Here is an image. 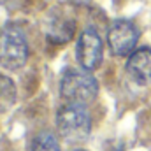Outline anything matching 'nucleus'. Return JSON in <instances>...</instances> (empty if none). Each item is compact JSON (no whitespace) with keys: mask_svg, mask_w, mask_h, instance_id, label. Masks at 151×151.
<instances>
[{"mask_svg":"<svg viewBox=\"0 0 151 151\" xmlns=\"http://www.w3.org/2000/svg\"><path fill=\"white\" fill-rule=\"evenodd\" d=\"M99 83L90 70L84 69H69L62 76L60 81V95L67 104L86 106L97 99Z\"/></svg>","mask_w":151,"mask_h":151,"instance_id":"obj_1","label":"nucleus"},{"mask_svg":"<svg viewBox=\"0 0 151 151\" xmlns=\"http://www.w3.org/2000/svg\"><path fill=\"white\" fill-rule=\"evenodd\" d=\"M56 127L63 141L69 144H77L90 137L91 119L84 106L65 104L56 114Z\"/></svg>","mask_w":151,"mask_h":151,"instance_id":"obj_2","label":"nucleus"},{"mask_svg":"<svg viewBox=\"0 0 151 151\" xmlns=\"http://www.w3.org/2000/svg\"><path fill=\"white\" fill-rule=\"evenodd\" d=\"M28 60V44L25 34L9 25L0 32V65L7 70L21 69Z\"/></svg>","mask_w":151,"mask_h":151,"instance_id":"obj_3","label":"nucleus"},{"mask_svg":"<svg viewBox=\"0 0 151 151\" xmlns=\"http://www.w3.org/2000/svg\"><path fill=\"white\" fill-rule=\"evenodd\" d=\"M139 40V28L127 19H119L113 23L107 32V44L111 53L116 56H127L134 53V47Z\"/></svg>","mask_w":151,"mask_h":151,"instance_id":"obj_4","label":"nucleus"},{"mask_svg":"<svg viewBox=\"0 0 151 151\" xmlns=\"http://www.w3.org/2000/svg\"><path fill=\"white\" fill-rule=\"evenodd\" d=\"M102 39L97 34L95 28H86L79 39L76 46V55L77 62L84 70H93L100 65L102 62Z\"/></svg>","mask_w":151,"mask_h":151,"instance_id":"obj_5","label":"nucleus"},{"mask_svg":"<svg viewBox=\"0 0 151 151\" xmlns=\"http://www.w3.org/2000/svg\"><path fill=\"white\" fill-rule=\"evenodd\" d=\"M127 72L137 84L151 83V49L141 47L135 49L127 60Z\"/></svg>","mask_w":151,"mask_h":151,"instance_id":"obj_6","label":"nucleus"},{"mask_svg":"<svg viewBox=\"0 0 151 151\" xmlns=\"http://www.w3.org/2000/svg\"><path fill=\"white\" fill-rule=\"evenodd\" d=\"M76 23L67 18H56L51 19L46 30V37L53 44H67L70 39L74 37Z\"/></svg>","mask_w":151,"mask_h":151,"instance_id":"obj_7","label":"nucleus"},{"mask_svg":"<svg viewBox=\"0 0 151 151\" xmlns=\"http://www.w3.org/2000/svg\"><path fill=\"white\" fill-rule=\"evenodd\" d=\"M16 102V84L11 77L0 74V113L9 111Z\"/></svg>","mask_w":151,"mask_h":151,"instance_id":"obj_8","label":"nucleus"},{"mask_svg":"<svg viewBox=\"0 0 151 151\" xmlns=\"http://www.w3.org/2000/svg\"><path fill=\"white\" fill-rule=\"evenodd\" d=\"M30 151H60V146L51 132H40L32 139Z\"/></svg>","mask_w":151,"mask_h":151,"instance_id":"obj_9","label":"nucleus"},{"mask_svg":"<svg viewBox=\"0 0 151 151\" xmlns=\"http://www.w3.org/2000/svg\"><path fill=\"white\" fill-rule=\"evenodd\" d=\"M74 151H84V150H74Z\"/></svg>","mask_w":151,"mask_h":151,"instance_id":"obj_10","label":"nucleus"}]
</instances>
